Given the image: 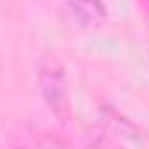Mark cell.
Returning a JSON list of instances; mask_svg holds the SVG:
<instances>
[{
    "label": "cell",
    "mask_w": 149,
    "mask_h": 149,
    "mask_svg": "<svg viewBox=\"0 0 149 149\" xmlns=\"http://www.w3.org/2000/svg\"><path fill=\"white\" fill-rule=\"evenodd\" d=\"M63 3H66L72 20L77 26H83V29H97V26H103V20H106V6H103V0H63Z\"/></svg>",
    "instance_id": "cell-2"
},
{
    "label": "cell",
    "mask_w": 149,
    "mask_h": 149,
    "mask_svg": "<svg viewBox=\"0 0 149 149\" xmlns=\"http://www.w3.org/2000/svg\"><path fill=\"white\" fill-rule=\"evenodd\" d=\"M37 80H40V95H43L46 106L52 112H57V115H63L66 103H69V80H66L63 66L57 63L55 57H43Z\"/></svg>",
    "instance_id": "cell-1"
},
{
    "label": "cell",
    "mask_w": 149,
    "mask_h": 149,
    "mask_svg": "<svg viewBox=\"0 0 149 149\" xmlns=\"http://www.w3.org/2000/svg\"><path fill=\"white\" fill-rule=\"evenodd\" d=\"M146 6H149V0H146Z\"/></svg>",
    "instance_id": "cell-3"
}]
</instances>
